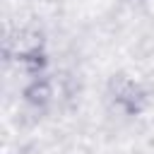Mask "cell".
<instances>
[{
	"instance_id": "cell-1",
	"label": "cell",
	"mask_w": 154,
	"mask_h": 154,
	"mask_svg": "<svg viewBox=\"0 0 154 154\" xmlns=\"http://www.w3.org/2000/svg\"><path fill=\"white\" fill-rule=\"evenodd\" d=\"M53 96V89H51V82L48 79H34L24 87V101L29 106H36V108H43Z\"/></svg>"
}]
</instances>
